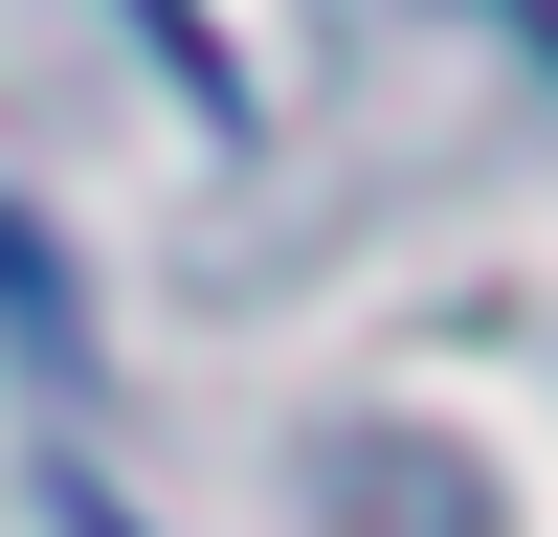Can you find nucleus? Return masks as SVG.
I'll use <instances>...</instances> for the list:
<instances>
[{
  "label": "nucleus",
  "mask_w": 558,
  "mask_h": 537,
  "mask_svg": "<svg viewBox=\"0 0 558 537\" xmlns=\"http://www.w3.org/2000/svg\"><path fill=\"white\" fill-rule=\"evenodd\" d=\"M0 336H23L45 381H68V358H89V313H68V268H45V224H23V202H0Z\"/></svg>",
  "instance_id": "nucleus-1"
}]
</instances>
